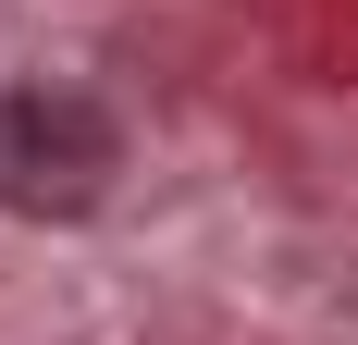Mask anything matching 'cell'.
I'll return each mask as SVG.
<instances>
[{
    "label": "cell",
    "instance_id": "6da1fadb",
    "mask_svg": "<svg viewBox=\"0 0 358 345\" xmlns=\"http://www.w3.org/2000/svg\"><path fill=\"white\" fill-rule=\"evenodd\" d=\"M111 172H124V136H111L99 99H74V87H13L0 99V210L74 222V210L111 198Z\"/></svg>",
    "mask_w": 358,
    "mask_h": 345
}]
</instances>
